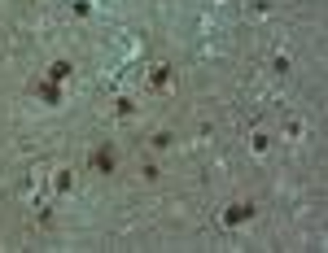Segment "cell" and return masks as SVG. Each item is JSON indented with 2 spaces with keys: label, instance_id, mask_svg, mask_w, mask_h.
<instances>
[{
  "label": "cell",
  "instance_id": "1",
  "mask_svg": "<svg viewBox=\"0 0 328 253\" xmlns=\"http://www.w3.org/2000/svg\"><path fill=\"white\" fill-rule=\"evenodd\" d=\"M241 218H249V206H232L228 210V222H241Z\"/></svg>",
  "mask_w": 328,
  "mask_h": 253
},
{
  "label": "cell",
  "instance_id": "2",
  "mask_svg": "<svg viewBox=\"0 0 328 253\" xmlns=\"http://www.w3.org/2000/svg\"><path fill=\"white\" fill-rule=\"evenodd\" d=\"M97 166L101 170H114V153H97Z\"/></svg>",
  "mask_w": 328,
  "mask_h": 253
}]
</instances>
